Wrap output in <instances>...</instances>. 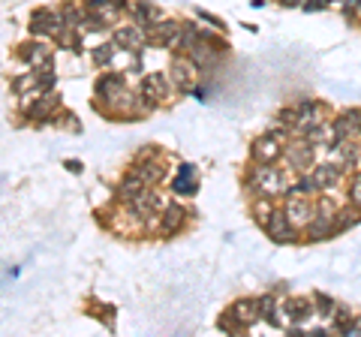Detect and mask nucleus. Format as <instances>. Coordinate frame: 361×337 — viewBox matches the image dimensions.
<instances>
[{
    "instance_id": "obj_1",
    "label": "nucleus",
    "mask_w": 361,
    "mask_h": 337,
    "mask_svg": "<svg viewBox=\"0 0 361 337\" xmlns=\"http://www.w3.org/2000/svg\"><path fill=\"white\" fill-rule=\"evenodd\" d=\"M250 187L259 196H271V199L289 193V181H286L283 168H277L274 163H256L250 172Z\"/></svg>"
},
{
    "instance_id": "obj_2",
    "label": "nucleus",
    "mask_w": 361,
    "mask_h": 337,
    "mask_svg": "<svg viewBox=\"0 0 361 337\" xmlns=\"http://www.w3.org/2000/svg\"><path fill=\"white\" fill-rule=\"evenodd\" d=\"M256 322H259V305L250 301V298H238L229 307V313L220 317V329L223 331H247Z\"/></svg>"
},
{
    "instance_id": "obj_3",
    "label": "nucleus",
    "mask_w": 361,
    "mask_h": 337,
    "mask_svg": "<svg viewBox=\"0 0 361 337\" xmlns=\"http://www.w3.org/2000/svg\"><path fill=\"white\" fill-rule=\"evenodd\" d=\"M334 232H337V205L331 199H322L319 205H316L310 223H307V238L310 241H322V238H329V235H334Z\"/></svg>"
},
{
    "instance_id": "obj_4",
    "label": "nucleus",
    "mask_w": 361,
    "mask_h": 337,
    "mask_svg": "<svg viewBox=\"0 0 361 337\" xmlns=\"http://www.w3.org/2000/svg\"><path fill=\"white\" fill-rule=\"evenodd\" d=\"M82 9H85V16H90L106 30L109 25H115L123 13H130V0H85Z\"/></svg>"
},
{
    "instance_id": "obj_5",
    "label": "nucleus",
    "mask_w": 361,
    "mask_h": 337,
    "mask_svg": "<svg viewBox=\"0 0 361 337\" xmlns=\"http://www.w3.org/2000/svg\"><path fill=\"white\" fill-rule=\"evenodd\" d=\"M66 27V21L61 16V9L42 6L30 16V33L33 37H61V30Z\"/></svg>"
},
{
    "instance_id": "obj_6",
    "label": "nucleus",
    "mask_w": 361,
    "mask_h": 337,
    "mask_svg": "<svg viewBox=\"0 0 361 337\" xmlns=\"http://www.w3.org/2000/svg\"><path fill=\"white\" fill-rule=\"evenodd\" d=\"M196 75H199V66L190 61L187 54L175 58L172 66H169V78H172L175 91H180V94H196Z\"/></svg>"
},
{
    "instance_id": "obj_7",
    "label": "nucleus",
    "mask_w": 361,
    "mask_h": 337,
    "mask_svg": "<svg viewBox=\"0 0 361 337\" xmlns=\"http://www.w3.org/2000/svg\"><path fill=\"white\" fill-rule=\"evenodd\" d=\"M133 172L142 178L148 187H157L166 178V166L157 160V148H145L139 151V157H135V163H133Z\"/></svg>"
},
{
    "instance_id": "obj_8",
    "label": "nucleus",
    "mask_w": 361,
    "mask_h": 337,
    "mask_svg": "<svg viewBox=\"0 0 361 337\" xmlns=\"http://www.w3.org/2000/svg\"><path fill=\"white\" fill-rule=\"evenodd\" d=\"M313 145L307 139H289L283 142V160L289 168H295V172H307L313 166Z\"/></svg>"
},
{
    "instance_id": "obj_9",
    "label": "nucleus",
    "mask_w": 361,
    "mask_h": 337,
    "mask_svg": "<svg viewBox=\"0 0 361 337\" xmlns=\"http://www.w3.org/2000/svg\"><path fill=\"white\" fill-rule=\"evenodd\" d=\"M286 217H289V223L295 229H307V223H310V217H313V211H316V205L310 202V196H301V193H286Z\"/></svg>"
},
{
    "instance_id": "obj_10",
    "label": "nucleus",
    "mask_w": 361,
    "mask_h": 337,
    "mask_svg": "<svg viewBox=\"0 0 361 337\" xmlns=\"http://www.w3.org/2000/svg\"><path fill=\"white\" fill-rule=\"evenodd\" d=\"M111 42H115L118 49H123V51H142L145 42H148V30L139 27L135 21H130V25L115 27V33H111Z\"/></svg>"
},
{
    "instance_id": "obj_11",
    "label": "nucleus",
    "mask_w": 361,
    "mask_h": 337,
    "mask_svg": "<svg viewBox=\"0 0 361 337\" xmlns=\"http://www.w3.org/2000/svg\"><path fill=\"white\" fill-rule=\"evenodd\" d=\"M139 94H142V99L148 103L151 109H157V106H163L166 99H169V94H172V87H169V78L166 75H145L142 78V85H139Z\"/></svg>"
},
{
    "instance_id": "obj_12",
    "label": "nucleus",
    "mask_w": 361,
    "mask_h": 337,
    "mask_svg": "<svg viewBox=\"0 0 361 337\" xmlns=\"http://www.w3.org/2000/svg\"><path fill=\"white\" fill-rule=\"evenodd\" d=\"M262 229L268 232V238L277 241V244H292V241H295V232H298V229L289 223V217H286L283 208H274V211H271V217H268V223H265Z\"/></svg>"
},
{
    "instance_id": "obj_13",
    "label": "nucleus",
    "mask_w": 361,
    "mask_h": 337,
    "mask_svg": "<svg viewBox=\"0 0 361 337\" xmlns=\"http://www.w3.org/2000/svg\"><path fill=\"white\" fill-rule=\"evenodd\" d=\"M313 184H316V193H325V190H334L343 178V166L341 163H313Z\"/></svg>"
},
{
    "instance_id": "obj_14",
    "label": "nucleus",
    "mask_w": 361,
    "mask_h": 337,
    "mask_svg": "<svg viewBox=\"0 0 361 337\" xmlns=\"http://www.w3.org/2000/svg\"><path fill=\"white\" fill-rule=\"evenodd\" d=\"M250 157H253V163H277L280 157H283V139H277V136H271V133H265L262 139L253 142Z\"/></svg>"
},
{
    "instance_id": "obj_15",
    "label": "nucleus",
    "mask_w": 361,
    "mask_h": 337,
    "mask_svg": "<svg viewBox=\"0 0 361 337\" xmlns=\"http://www.w3.org/2000/svg\"><path fill=\"white\" fill-rule=\"evenodd\" d=\"M58 109H61V97L54 94V91H49V94H39L37 103L25 109V115L33 123H45V121H51L54 115H58Z\"/></svg>"
},
{
    "instance_id": "obj_16",
    "label": "nucleus",
    "mask_w": 361,
    "mask_h": 337,
    "mask_svg": "<svg viewBox=\"0 0 361 337\" xmlns=\"http://www.w3.org/2000/svg\"><path fill=\"white\" fill-rule=\"evenodd\" d=\"M334 139H358L361 136V109H343L331 121Z\"/></svg>"
},
{
    "instance_id": "obj_17",
    "label": "nucleus",
    "mask_w": 361,
    "mask_h": 337,
    "mask_svg": "<svg viewBox=\"0 0 361 337\" xmlns=\"http://www.w3.org/2000/svg\"><path fill=\"white\" fill-rule=\"evenodd\" d=\"M127 91H130V87H127V78H123L121 73H103V75L97 78V97L106 99L109 106L115 103L118 97L127 94Z\"/></svg>"
},
{
    "instance_id": "obj_18",
    "label": "nucleus",
    "mask_w": 361,
    "mask_h": 337,
    "mask_svg": "<svg viewBox=\"0 0 361 337\" xmlns=\"http://www.w3.org/2000/svg\"><path fill=\"white\" fill-rule=\"evenodd\" d=\"M187 58L193 61L199 70H214V66L220 63V58H223V49H217L214 42H208V39H202V37H199L196 46L187 51Z\"/></svg>"
},
{
    "instance_id": "obj_19",
    "label": "nucleus",
    "mask_w": 361,
    "mask_h": 337,
    "mask_svg": "<svg viewBox=\"0 0 361 337\" xmlns=\"http://www.w3.org/2000/svg\"><path fill=\"white\" fill-rule=\"evenodd\" d=\"M295 111H298V121H295V133H307V130H313L316 123H322L325 118V109H322V103H316V99H301V103L295 106Z\"/></svg>"
},
{
    "instance_id": "obj_20",
    "label": "nucleus",
    "mask_w": 361,
    "mask_h": 337,
    "mask_svg": "<svg viewBox=\"0 0 361 337\" xmlns=\"http://www.w3.org/2000/svg\"><path fill=\"white\" fill-rule=\"evenodd\" d=\"M180 30V21L178 18H160L157 25L148 30V39L154 42V46L160 49H175V37Z\"/></svg>"
},
{
    "instance_id": "obj_21",
    "label": "nucleus",
    "mask_w": 361,
    "mask_h": 337,
    "mask_svg": "<svg viewBox=\"0 0 361 337\" xmlns=\"http://www.w3.org/2000/svg\"><path fill=\"white\" fill-rule=\"evenodd\" d=\"M130 18L139 27L151 30L157 21L163 18V13H160V6H157V4H151V0H133V4H130Z\"/></svg>"
},
{
    "instance_id": "obj_22",
    "label": "nucleus",
    "mask_w": 361,
    "mask_h": 337,
    "mask_svg": "<svg viewBox=\"0 0 361 337\" xmlns=\"http://www.w3.org/2000/svg\"><path fill=\"white\" fill-rule=\"evenodd\" d=\"M18 58L25 61L27 66L33 70H42V66H51V49L45 46V42H25V46L18 49Z\"/></svg>"
},
{
    "instance_id": "obj_23",
    "label": "nucleus",
    "mask_w": 361,
    "mask_h": 337,
    "mask_svg": "<svg viewBox=\"0 0 361 337\" xmlns=\"http://www.w3.org/2000/svg\"><path fill=\"white\" fill-rule=\"evenodd\" d=\"M145 193H148V184H145L135 172H130V175L121 181V187H118V202L130 208V205H135V202H139Z\"/></svg>"
},
{
    "instance_id": "obj_24",
    "label": "nucleus",
    "mask_w": 361,
    "mask_h": 337,
    "mask_svg": "<svg viewBox=\"0 0 361 337\" xmlns=\"http://www.w3.org/2000/svg\"><path fill=\"white\" fill-rule=\"evenodd\" d=\"M184 220H187V208L169 202V205L160 211V226H157V232L160 235H175L180 226H184Z\"/></svg>"
},
{
    "instance_id": "obj_25",
    "label": "nucleus",
    "mask_w": 361,
    "mask_h": 337,
    "mask_svg": "<svg viewBox=\"0 0 361 337\" xmlns=\"http://www.w3.org/2000/svg\"><path fill=\"white\" fill-rule=\"evenodd\" d=\"M280 310L286 313V319H289L292 325H304V322H307L313 313H316V305H313V298H289Z\"/></svg>"
},
{
    "instance_id": "obj_26",
    "label": "nucleus",
    "mask_w": 361,
    "mask_h": 337,
    "mask_svg": "<svg viewBox=\"0 0 361 337\" xmlns=\"http://www.w3.org/2000/svg\"><path fill=\"white\" fill-rule=\"evenodd\" d=\"M172 190H175L178 196H193L196 190H199V181H196V168H193V163H184V166H180V172H178V178H175Z\"/></svg>"
},
{
    "instance_id": "obj_27",
    "label": "nucleus",
    "mask_w": 361,
    "mask_h": 337,
    "mask_svg": "<svg viewBox=\"0 0 361 337\" xmlns=\"http://www.w3.org/2000/svg\"><path fill=\"white\" fill-rule=\"evenodd\" d=\"M199 37H202V27L196 21H180V30L175 37V49H180V54H187L199 42Z\"/></svg>"
},
{
    "instance_id": "obj_28",
    "label": "nucleus",
    "mask_w": 361,
    "mask_h": 337,
    "mask_svg": "<svg viewBox=\"0 0 361 337\" xmlns=\"http://www.w3.org/2000/svg\"><path fill=\"white\" fill-rule=\"evenodd\" d=\"M256 305H259V319H265L268 325H274V329L283 325V313H280V305L274 295H262Z\"/></svg>"
},
{
    "instance_id": "obj_29",
    "label": "nucleus",
    "mask_w": 361,
    "mask_h": 337,
    "mask_svg": "<svg viewBox=\"0 0 361 337\" xmlns=\"http://www.w3.org/2000/svg\"><path fill=\"white\" fill-rule=\"evenodd\" d=\"M304 139H307L313 148H322V145H325V148H331V145L337 142V139H334V127H331V123H325V121L316 123L313 130L304 133Z\"/></svg>"
},
{
    "instance_id": "obj_30",
    "label": "nucleus",
    "mask_w": 361,
    "mask_h": 337,
    "mask_svg": "<svg viewBox=\"0 0 361 337\" xmlns=\"http://www.w3.org/2000/svg\"><path fill=\"white\" fill-rule=\"evenodd\" d=\"M361 220V208H337V232H343V229H349V226H355V223Z\"/></svg>"
},
{
    "instance_id": "obj_31",
    "label": "nucleus",
    "mask_w": 361,
    "mask_h": 337,
    "mask_svg": "<svg viewBox=\"0 0 361 337\" xmlns=\"http://www.w3.org/2000/svg\"><path fill=\"white\" fill-rule=\"evenodd\" d=\"M271 211H274V202H271V196H259L253 202V217L259 220V226H265V223H268Z\"/></svg>"
},
{
    "instance_id": "obj_32",
    "label": "nucleus",
    "mask_w": 361,
    "mask_h": 337,
    "mask_svg": "<svg viewBox=\"0 0 361 337\" xmlns=\"http://www.w3.org/2000/svg\"><path fill=\"white\" fill-rule=\"evenodd\" d=\"M115 51H118L115 42H103V46H97L94 51H90V58H94L97 66H109L111 58H115Z\"/></svg>"
},
{
    "instance_id": "obj_33",
    "label": "nucleus",
    "mask_w": 361,
    "mask_h": 337,
    "mask_svg": "<svg viewBox=\"0 0 361 337\" xmlns=\"http://www.w3.org/2000/svg\"><path fill=\"white\" fill-rule=\"evenodd\" d=\"M313 305H316V313H319V317H325V319H331V317H334V307H337V301H334V298L322 295V292H316V295H313Z\"/></svg>"
},
{
    "instance_id": "obj_34",
    "label": "nucleus",
    "mask_w": 361,
    "mask_h": 337,
    "mask_svg": "<svg viewBox=\"0 0 361 337\" xmlns=\"http://www.w3.org/2000/svg\"><path fill=\"white\" fill-rule=\"evenodd\" d=\"M289 193L313 196V193H316V184H313V178H310V175H301V178H298V181H292V184H289Z\"/></svg>"
},
{
    "instance_id": "obj_35",
    "label": "nucleus",
    "mask_w": 361,
    "mask_h": 337,
    "mask_svg": "<svg viewBox=\"0 0 361 337\" xmlns=\"http://www.w3.org/2000/svg\"><path fill=\"white\" fill-rule=\"evenodd\" d=\"M51 123H58V127H66L70 133H78V130H82V127H78V121H75L73 111H61V109H58V115L51 118Z\"/></svg>"
},
{
    "instance_id": "obj_36",
    "label": "nucleus",
    "mask_w": 361,
    "mask_h": 337,
    "mask_svg": "<svg viewBox=\"0 0 361 337\" xmlns=\"http://www.w3.org/2000/svg\"><path fill=\"white\" fill-rule=\"evenodd\" d=\"M349 202H353L355 208H361V175H355L353 184H349Z\"/></svg>"
},
{
    "instance_id": "obj_37",
    "label": "nucleus",
    "mask_w": 361,
    "mask_h": 337,
    "mask_svg": "<svg viewBox=\"0 0 361 337\" xmlns=\"http://www.w3.org/2000/svg\"><path fill=\"white\" fill-rule=\"evenodd\" d=\"M196 16H199L202 21H208V25H211V27H217V30H223V27H226V21H220L217 16H211V13H205V9H196Z\"/></svg>"
},
{
    "instance_id": "obj_38",
    "label": "nucleus",
    "mask_w": 361,
    "mask_h": 337,
    "mask_svg": "<svg viewBox=\"0 0 361 337\" xmlns=\"http://www.w3.org/2000/svg\"><path fill=\"white\" fill-rule=\"evenodd\" d=\"M325 6H329V0H304L301 4L304 13H319V9H325Z\"/></svg>"
},
{
    "instance_id": "obj_39",
    "label": "nucleus",
    "mask_w": 361,
    "mask_h": 337,
    "mask_svg": "<svg viewBox=\"0 0 361 337\" xmlns=\"http://www.w3.org/2000/svg\"><path fill=\"white\" fill-rule=\"evenodd\" d=\"M341 331H343V334H361V319H349Z\"/></svg>"
},
{
    "instance_id": "obj_40",
    "label": "nucleus",
    "mask_w": 361,
    "mask_h": 337,
    "mask_svg": "<svg viewBox=\"0 0 361 337\" xmlns=\"http://www.w3.org/2000/svg\"><path fill=\"white\" fill-rule=\"evenodd\" d=\"M277 4H280V6H289V9H292V6H301L304 0H277Z\"/></svg>"
}]
</instances>
